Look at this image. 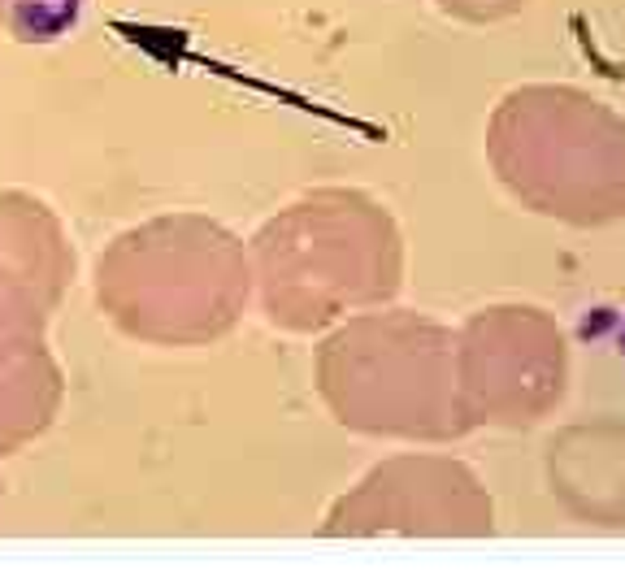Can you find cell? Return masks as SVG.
Returning <instances> with one entry per match:
<instances>
[{
    "label": "cell",
    "mask_w": 625,
    "mask_h": 586,
    "mask_svg": "<svg viewBox=\"0 0 625 586\" xmlns=\"http://www.w3.org/2000/svg\"><path fill=\"white\" fill-rule=\"evenodd\" d=\"M270 317L313 330L344 308L387 300L400 274L391 217L365 195H313L257 235Z\"/></svg>",
    "instance_id": "obj_2"
},
{
    "label": "cell",
    "mask_w": 625,
    "mask_h": 586,
    "mask_svg": "<svg viewBox=\"0 0 625 586\" xmlns=\"http://www.w3.org/2000/svg\"><path fill=\"white\" fill-rule=\"evenodd\" d=\"M465 421L530 426L564 395V339L539 308H482L456 339Z\"/></svg>",
    "instance_id": "obj_4"
},
{
    "label": "cell",
    "mask_w": 625,
    "mask_h": 586,
    "mask_svg": "<svg viewBox=\"0 0 625 586\" xmlns=\"http://www.w3.org/2000/svg\"><path fill=\"white\" fill-rule=\"evenodd\" d=\"M166 235H170V257L156 222L122 235L118 248L100 257V269L166 279L109 287L100 291V304H109L113 317L144 339H156L161 313L170 322L166 339H213L235 322L239 304L248 300V260L222 226L200 217L166 222Z\"/></svg>",
    "instance_id": "obj_3"
},
{
    "label": "cell",
    "mask_w": 625,
    "mask_h": 586,
    "mask_svg": "<svg viewBox=\"0 0 625 586\" xmlns=\"http://www.w3.org/2000/svg\"><path fill=\"white\" fill-rule=\"evenodd\" d=\"M496 513L460 460L448 456H395L369 469L365 482L344 496L326 534H491Z\"/></svg>",
    "instance_id": "obj_5"
},
{
    "label": "cell",
    "mask_w": 625,
    "mask_h": 586,
    "mask_svg": "<svg viewBox=\"0 0 625 586\" xmlns=\"http://www.w3.org/2000/svg\"><path fill=\"white\" fill-rule=\"evenodd\" d=\"M317 373L326 404L352 430L452 439L469 426L456 387V339L417 313L344 326L322 347Z\"/></svg>",
    "instance_id": "obj_1"
}]
</instances>
